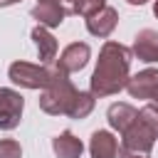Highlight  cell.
<instances>
[{
	"instance_id": "obj_22",
	"label": "cell",
	"mask_w": 158,
	"mask_h": 158,
	"mask_svg": "<svg viewBox=\"0 0 158 158\" xmlns=\"http://www.w3.org/2000/svg\"><path fill=\"white\" fill-rule=\"evenodd\" d=\"M126 2H131V5H143V2H148V0H126Z\"/></svg>"
},
{
	"instance_id": "obj_2",
	"label": "cell",
	"mask_w": 158,
	"mask_h": 158,
	"mask_svg": "<svg viewBox=\"0 0 158 158\" xmlns=\"http://www.w3.org/2000/svg\"><path fill=\"white\" fill-rule=\"evenodd\" d=\"M74 96H77L74 84L69 81V77H67L64 72L57 69V74H54V79L49 81V86L42 89L40 109H42L44 114H52V116H62V114L67 116V111H69Z\"/></svg>"
},
{
	"instance_id": "obj_6",
	"label": "cell",
	"mask_w": 158,
	"mask_h": 158,
	"mask_svg": "<svg viewBox=\"0 0 158 158\" xmlns=\"http://www.w3.org/2000/svg\"><path fill=\"white\" fill-rule=\"evenodd\" d=\"M126 89L133 99H148L158 104V69H143L133 77H128Z\"/></svg>"
},
{
	"instance_id": "obj_18",
	"label": "cell",
	"mask_w": 158,
	"mask_h": 158,
	"mask_svg": "<svg viewBox=\"0 0 158 158\" xmlns=\"http://www.w3.org/2000/svg\"><path fill=\"white\" fill-rule=\"evenodd\" d=\"M20 156H22V148L17 141H12V138L0 141V158H20Z\"/></svg>"
},
{
	"instance_id": "obj_1",
	"label": "cell",
	"mask_w": 158,
	"mask_h": 158,
	"mask_svg": "<svg viewBox=\"0 0 158 158\" xmlns=\"http://www.w3.org/2000/svg\"><path fill=\"white\" fill-rule=\"evenodd\" d=\"M131 49L118 42H106L99 52L96 69L91 74V94L94 96H111L121 91L128 81L131 69Z\"/></svg>"
},
{
	"instance_id": "obj_17",
	"label": "cell",
	"mask_w": 158,
	"mask_h": 158,
	"mask_svg": "<svg viewBox=\"0 0 158 158\" xmlns=\"http://www.w3.org/2000/svg\"><path fill=\"white\" fill-rule=\"evenodd\" d=\"M104 5H106V0H74V12L89 17V15L99 12Z\"/></svg>"
},
{
	"instance_id": "obj_8",
	"label": "cell",
	"mask_w": 158,
	"mask_h": 158,
	"mask_svg": "<svg viewBox=\"0 0 158 158\" xmlns=\"http://www.w3.org/2000/svg\"><path fill=\"white\" fill-rule=\"evenodd\" d=\"M116 22H118V12L114 7H109V5H104L99 12L86 17V30L94 37H109L116 30Z\"/></svg>"
},
{
	"instance_id": "obj_10",
	"label": "cell",
	"mask_w": 158,
	"mask_h": 158,
	"mask_svg": "<svg viewBox=\"0 0 158 158\" xmlns=\"http://www.w3.org/2000/svg\"><path fill=\"white\" fill-rule=\"evenodd\" d=\"M89 151H91V158H118L121 148L109 131H94L89 141Z\"/></svg>"
},
{
	"instance_id": "obj_23",
	"label": "cell",
	"mask_w": 158,
	"mask_h": 158,
	"mask_svg": "<svg viewBox=\"0 0 158 158\" xmlns=\"http://www.w3.org/2000/svg\"><path fill=\"white\" fill-rule=\"evenodd\" d=\"M153 12H156V17H158V0H156V5H153Z\"/></svg>"
},
{
	"instance_id": "obj_12",
	"label": "cell",
	"mask_w": 158,
	"mask_h": 158,
	"mask_svg": "<svg viewBox=\"0 0 158 158\" xmlns=\"http://www.w3.org/2000/svg\"><path fill=\"white\" fill-rule=\"evenodd\" d=\"M52 148H54L57 158H81L84 143H81L72 131H62L59 136L52 138Z\"/></svg>"
},
{
	"instance_id": "obj_7",
	"label": "cell",
	"mask_w": 158,
	"mask_h": 158,
	"mask_svg": "<svg viewBox=\"0 0 158 158\" xmlns=\"http://www.w3.org/2000/svg\"><path fill=\"white\" fill-rule=\"evenodd\" d=\"M89 57H91V49H89L86 42H72V44H67V47L62 49V54H59V59H57V69L64 72V74L79 72V69L86 67Z\"/></svg>"
},
{
	"instance_id": "obj_21",
	"label": "cell",
	"mask_w": 158,
	"mask_h": 158,
	"mask_svg": "<svg viewBox=\"0 0 158 158\" xmlns=\"http://www.w3.org/2000/svg\"><path fill=\"white\" fill-rule=\"evenodd\" d=\"M15 2H20V0H0V7H7V5H15Z\"/></svg>"
},
{
	"instance_id": "obj_3",
	"label": "cell",
	"mask_w": 158,
	"mask_h": 158,
	"mask_svg": "<svg viewBox=\"0 0 158 158\" xmlns=\"http://www.w3.org/2000/svg\"><path fill=\"white\" fill-rule=\"evenodd\" d=\"M57 69H47L42 64H30V62H12L7 69V77L12 84L22 89H44L54 79Z\"/></svg>"
},
{
	"instance_id": "obj_19",
	"label": "cell",
	"mask_w": 158,
	"mask_h": 158,
	"mask_svg": "<svg viewBox=\"0 0 158 158\" xmlns=\"http://www.w3.org/2000/svg\"><path fill=\"white\" fill-rule=\"evenodd\" d=\"M40 2H52V5H59V7H64V10H67V15H72V12H74V0H40Z\"/></svg>"
},
{
	"instance_id": "obj_16",
	"label": "cell",
	"mask_w": 158,
	"mask_h": 158,
	"mask_svg": "<svg viewBox=\"0 0 158 158\" xmlns=\"http://www.w3.org/2000/svg\"><path fill=\"white\" fill-rule=\"evenodd\" d=\"M138 118L158 136V104H148V106H143L141 111H138Z\"/></svg>"
},
{
	"instance_id": "obj_20",
	"label": "cell",
	"mask_w": 158,
	"mask_h": 158,
	"mask_svg": "<svg viewBox=\"0 0 158 158\" xmlns=\"http://www.w3.org/2000/svg\"><path fill=\"white\" fill-rule=\"evenodd\" d=\"M118 158H148V153H133V151H118Z\"/></svg>"
},
{
	"instance_id": "obj_5",
	"label": "cell",
	"mask_w": 158,
	"mask_h": 158,
	"mask_svg": "<svg viewBox=\"0 0 158 158\" xmlns=\"http://www.w3.org/2000/svg\"><path fill=\"white\" fill-rule=\"evenodd\" d=\"M121 136H123L121 148H123V151H133V153H151V148H153V143H156V138H158V136L138 118V114H136L133 123H131Z\"/></svg>"
},
{
	"instance_id": "obj_9",
	"label": "cell",
	"mask_w": 158,
	"mask_h": 158,
	"mask_svg": "<svg viewBox=\"0 0 158 158\" xmlns=\"http://www.w3.org/2000/svg\"><path fill=\"white\" fill-rule=\"evenodd\" d=\"M131 54H136L141 62H158V32L156 30H141L133 40V49Z\"/></svg>"
},
{
	"instance_id": "obj_4",
	"label": "cell",
	"mask_w": 158,
	"mask_h": 158,
	"mask_svg": "<svg viewBox=\"0 0 158 158\" xmlns=\"http://www.w3.org/2000/svg\"><path fill=\"white\" fill-rule=\"evenodd\" d=\"M22 109H25L22 94L15 91V89L0 86V131L17 128L20 126V118H22Z\"/></svg>"
},
{
	"instance_id": "obj_11",
	"label": "cell",
	"mask_w": 158,
	"mask_h": 158,
	"mask_svg": "<svg viewBox=\"0 0 158 158\" xmlns=\"http://www.w3.org/2000/svg\"><path fill=\"white\" fill-rule=\"evenodd\" d=\"M30 15H32L42 27H59V25L64 22V17H67V10L59 7V5H52V2H37V5L30 10Z\"/></svg>"
},
{
	"instance_id": "obj_14",
	"label": "cell",
	"mask_w": 158,
	"mask_h": 158,
	"mask_svg": "<svg viewBox=\"0 0 158 158\" xmlns=\"http://www.w3.org/2000/svg\"><path fill=\"white\" fill-rule=\"evenodd\" d=\"M136 114H138V111H136L131 104H111L109 111H106V118H109L111 128H116L118 133H123V131L133 123Z\"/></svg>"
},
{
	"instance_id": "obj_15",
	"label": "cell",
	"mask_w": 158,
	"mask_h": 158,
	"mask_svg": "<svg viewBox=\"0 0 158 158\" xmlns=\"http://www.w3.org/2000/svg\"><path fill=\"white\" fill-rule=\"evenodd\" d=\"M91 109H94V94H91V91H77V96H74L67 116L79 121V118H86V116L91 114Z\"/></svg>"
},
{
	"instance_id": "obj_13",
	"label": "cell",
	"mask_w": 158,
	"mask_h": 158,
	"mask_svg": "<svg viewBox=\"0 0 158 158\" xmlns=\"http://www.w3.org/2000/svg\"><path fill=\"white\" fill-rule=\"evenodd\" d=\"M32 40H35V44H37V54H40V62H42V64H47V62H52V59L57 57V40L49 35L47 27L37 25V27L32 30Z\"/></svg>"
}]
</instances>
